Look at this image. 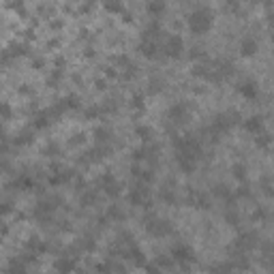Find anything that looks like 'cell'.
<instances>
[{"label": "cell", "instance_id": "obj_41", "mask_svg": "<svg viewBox=\"0 0 274 274\" xmlns=\"http://www.w3.org/2000/svg\"><path fill=\"white\" fill-rule=\"evenodd\" d=\"M135 135L142 139V142H150V128H146V126H137L135 128Z\"/></svg>", "mask_w": 274, "mask_h": 274}, {"label": "cell", "instance_id": "obj_24", "mask_svg": "<svg viewBox=\"0 0 274 274\" xmlns=\"http://www.w3.org/2000/svg\"><path fill=\"white\" fill-rule=\"evenodd\" d=\"M75 266H77V257L64 255V257H58V259H56V270H60V272L75 270Z\"/></svg>", "mask_w": 274, "mask_h": 274}, {"label": "cell", "instance_id": "obj_7", "mask_svg": "<svg viewBox=\"0 0 274 274\" xmlns=\"http://www.w3.org/2000/svg\"><path fill=\"white\" fill-rule=\"evenodd\" d=\"M161 52H163V56H165V58H171V60L182 58V56H184V52H187V47H184L182 37H178V35L167 37V39H165V43H163V45H161Z\"/></svg>", "mask_w": 274, "mask_h": 274}, {"label": "cell", "instance_id": "obj_35", "mask_svg": "<svg viewBox=\"0 0 274 274\" xmlns=\"http://www.w3.org/2000/svg\"><path fill=\"white\" fill-rule=\"evenodd\" d=\"M255 144H257V148H261V150H268V148H270V144H272V137H270V133H266V131L257 133V135H255Z\"/></svg>", "mask_w": 274, "mask_h": 274}, {"label": "cell", "instance_id": "obj_11", "mask_svg": "<svg viewBox=\"0 0 274 274\" xmlns=\"http://www.w3.org/2000/svg\"><path fill=\"white\" fill-rule=\"evenodd\" d=\"M111 154V146H103V144H94V148H90L88 152H84L82 156V163L86 165H94V163H101L103 159H107Z\"/></svg>", "mask_w": 274, "mask_h": 274}, {"label": "cell", "instance_id": "obj_14", "mask_svg": "<svg viewBox=\"0 0 274 274\" xmlns=\"http://www.w3.org/2000/svg\"><path fill=\"white\" fill-rule=\"evenodd\" d=\"M99 189L103 191L107 197H118L120 195V182L116 180V176L114 174H103L99 178Z\"/></svg>", "mask_w": 274, "mask_h": 274}, {"label": "cell", "instance_id": "obj_43", "mask_svg": "<svg viewBox=\"0 0 274 274\" xmlns=\"http://www.w3.org/2000/svg\"><path fill=\"white\" fill-rule=\"evenodd\" d=\"M189 52H191V54H189V56H191L193 60H206V54L201 52L199 47H193V49H189Z\"/></svg>", "mask_w": 274, "mask_h": 274}, {"label": "cell", "instance_id": "obj_32", "mask_svg": "<svg viewBox=\"0 0 274 274\" xmlns=\"http://www.w3.org/2000/svg\"><path fill=\"white\" fill-rule=\"evenodd\" d=\"M161 199L165 201V204H178V197H176V191L174 187H169V184H165L163 189H161Z\"/></svg>", "mask_w": 274, "mask_h": 274}, {"label": "cell", "instance_id": "obj_20", "mask_svg": "<svg viewBox=\"0 0 274 274\" xmlns=\"http://www.w3.org/2000/svg\"><path fill=\"white\" fill-rule=\"evenodd\" d=\"M187 204L191 206V208H197V210L210 208L208 197H206V193H201V191H189V195H187Z\"/></svg>", "mask_w": 274, "mask_h": 274}, {"label": "cell", "instance_id": "obj_22", "mask_svg": "<svg viewBox=\"0 0 274 274\" xmlns=\"http://www.w3.org/2000/svg\"><path fill=\"white\" fill-rule=\"evenodd\" d=\"M244 131L251 133V135H257V133L266 131L264 128V118L261 116H251V118L244 120Z\"/></svg>", "mask_w": 274, "mask_h": 274}, {"label": "cell", "instance_id": "obj_37", "mask_svg": "<svg viewBox=\"0 0 274 274\" xmlns=\"http://www.w3.org/2000/svg\"><path fill=\"white\" fill-rule=\"evenodd\" d=\"M11 116H13V109H11V105L4 103V101H0V120H9Z\"/></svg>", "mask_w": 274, "mask_h": 274}, {"label": "cell", "instance_id": "obj_48", "mask_svg": "<svg viewBox=\"0 0 274 274\" xmlns=\"http://www.w3.org/2000/svg\"><path fill=\"white\" fill-rule=\"evenodd\" d=\"M225 219L229 221V225H238V214H233V212H227Z\"/></svg>", "mask_w": 274, "mask_h": 274}, {"label": "cell", "instance_id": "obj_33", "mask_svg": "<svg viewBox=\"0 0 274 274\" xmlns=\"http://www.w3.org/2000/svg\"><path fill=\"white\" fill-rule=\"evenodd\" d=\"M105 11L107 13H114V15H122L125 13V7H122V0H105Z\"/></svg>", "mask_w": 274, "mask_h": 274}, {"label": "cell", "instance_id": "obj_12", "mask_svg": "<svg viewBox=\"0 0 274 274\" xmlns=\"http://www.w3.org/2000/svg\"><path fill=\"white\" fill-rule=\"evenodd\" d=\"M128 201H131V206H148L150 201V189L146 182H139L131 189V193H128Z\"/></svg>", "mask_w": 274, "mask_h": 274}, {"label": "cell", "instance_id": "obj_16", "mask_svg": "<svg viewBox=\"0 0 274 274\" xmlns=\"http://www.w3.org/2000/svg\"><path fill=\"white\" fill-rule=\"evenodd\" d=\"M236 90L247 101H255L257 97H259V86H257V82H253V80H242L236 86Z\"/></svg>", "mask_w": 274, "mask_h": 274}, {"label": "cell", "instance_id": "obj_23", "mask_svg": "<svg viewBox=\"0 0 274 274\" xmlns=\"http://www.w3.org/2000/svg\"><path fill=\"white\" fill-rule=\"evenodd\" d=\"M26 249H28V253H30V255L39 257L41 253H45V251H47V244L43 242L41 238H35V236H32V238L26 242Z\"/></svg>", "mask_w": 274, "mask_h": 274}, {"label": "cell", "instance_id": "obj_5", "mask_svg": "<svg viewBox=\"0 0 274 274\" xmlns=\"http://www.w3.org/2000/svg\"><path fill=\"white\" fill-rule=\"evenodd\" d=\"M236 71H233V64L229 60H212L210 63V84H221L227 82Z\"/></svg>", "mask_w": 274, "mask_h": 274}, {"label": "cell", "instance_id": "obj_30", "mask_svg": "<svg viewBox=\"0 0 274 274\" xmlns=\"http://www.w3.org/2000/svg\"><path fill=\"white\" fill-rule=\"evenodd\" d=\"M97 197H99V193L94 191V189H86V191L80 195V204L82 206H94L97 204Z\"/></svg>", "mask_w": 274, "mask_h": 274}, {"label": "cell", "instance_id": "obj_4", "mask_svg": "<svg viewBox=\"0 0 274 274\" xmlns=\"http://www.w3.org/2000/svg\"><path fill=\"white\" fill-rule=\"evenodd\" d=\"M144 229H146L148 236H154V238H167L171 236L174 232V225H171L167 219H161L156 214H150L144 219Z\"/></svg>", "mask_w": 274, "mask_h": 274}, {"label": "cell", "instance_id": "obj_29", "mask_svg": "<svg viewBox=\"0 0 274 274\" xmlns=\"http://www.w3.org/2000/svg\"><path fill=\"white\" fill-rule=\"evenodd\" d=\"M32 139H35V128H24V131H21L20 135L13 139V144H15V146H28Z\"/></svg>", "mask_w": 274, "mask_h": 274}, {"label": "cell", "instance_id": "obj_31", "mask_svg": "<svg viewBox=\"0 0 274 274\" xmlns=\"http://www.w3.org/2000/svg\"><path fill=\"white\" fill-rule=\"evenodd\" d=\"M212 193H214L219 199H225L227 204H232V201H233V193L229 191V187H225V184H216Z\"/></svg>", "mask_w": 274, "mask_h": 274}, {"label": "cell", "instance_id": "obj_34", "mask_svg": "<svg viewBox=\"0 0 274 274\" xmlns=\"http://www.w3.org/2000/svg\"><path fill=\"white\" fill-rule=\"evenodd\" d=\"M4 52L9 54V58L13 60V58H18V56H24L26 52H28V47L24 45V43H13V45H9Z\"/></svg>", "mask_w": 274, "mask_h": 274}, {"label": "cell", "instance_id": "obj_45", "mask_svg": "<svg viewBox=\"0 0 274 274\" xmlns=\"http://www.w3.org/2000/svg\"><path fill=\"white\" fill-rule=\"evenodd\" d=\"M161 88H163V82L161 80H150V92H161Z\"/></svg>", "mask_w": 274, "mask_h": 274}, {"label": "cell", "instance_id": "obj_21", "mask_svg": "<svg viewBox=\"0 0 274 274\" xmlns=\"http://www.w3.org/2000/svg\"><path fill=\"white\" fill-rule=\"evenodd\" d=\"M240 54L244 56V58H251V56L257 54V49H259V43H257V39L253 37H244L242 41H240Z\"/></svg>", "mask_w": 274, "mask_h": 274}, {"label": "cell", "instance_id": "obj_38", "mask_svg": "<svg viewBox=\"0 0 274 274\" xmlns=\"http://www.w3.org/2000/svg\"><path fill=\"white\" fill-rule=\"evenodd\" d=\"M9 270L11 272H24L26 270V257H24V259H13L9 264Z\"/></svg>", "mask_w": 274, "mask_h": 274}, {"label": "cell", "instance_id": "obj_6", "mask_svg": "<svg viewBox=\"0 0 274 274\" xmlns=\"http://www.w3.org/2000/svg\"><path fill=\"white\" fill-rule=\"evenodd\" d=\"M60 204H63V201H60L58 197H47V199H41V201L37 204V208H35V212H32V214H35V219H37V221L47 223V221L54 216V212L58 210V206H60Z\"/></svg>", "mask_w": 274, "mask_h": 274}, {"label": "cell", "instance_id": "obj_10", "mask_svg": "<svg viewBox=\"0 0 274 274\" xmlns=\"http://www.w3.org/2000/svg\"><path fill=\"white\" fill-rule=\"evenodd\" d=\"M56 120H58V116H56V111L52 107H49V109H41V111H37V114L32 116L30 128H35V131H43V128L52 126Z\"/></svg>", "mask_w": 274, "mask_h": 274}, {"label": "cell", "instance_id": "obj_26", "mask_svg": "<svg viewBox=\"0 0 274 274\" xmlns=\"http://www.w3.org/2000/svg\"><path fill=\"white\" fill-rule=\"evenodd\" d=\"M165 7H167L165 0H148L146 11H148V15H152V18H159V15L165 13Z\"/></svg>", "mask_w": 274, "mask_h": 274}, {"label": "cell", "instance_id": "obj_1", "mask_svg": "<svg viewBox=\"0 0 274 274\" xmlns=\"http://www.w3.org/2000/svg\"><path fill=\"white\" fill-rule=\"evenodd\" d=\"M174 150H176V165L180 167L182 174H193L197 161L201 159V142L195 135H182L174 137Z\"/></svg>", "mask_w": 274, "mask_h": 274}, {"label": "cell", "instance_id": "obj_8", "mask_svg": "<svg viewBox=\"0 0 274 274\" xmlns=\"http://www.w3.org/2000/svg\"><path fill=\"white\" fill-rule=\"evenodd\" d=\"M171 259H174L176 264H180L182 270H187L189 264L195 259V253H193V249L189 247V244L178 242V244H174V249H171Z\"/></svg>", "mask_w": 274, "mask_h": 274}, {"label": "cell", "instance_id": "obj_13", "mask_svg": "<svg viewBox=\"0 0 274 274\" xmlns=\"http://www.w3.org/2000/svg\"><path fill=\"white\" fill-rule=\"evenodd\" d=\"M257 244H259V238L255 236V233H242V236H238L236 238V242H233V253H240V255H244V253H249V251H253L257 249Z\"/></svg>", "mask_w": 274, "mask_h": 274}, {"label": "cell", "instance_id": "obj_42", "mask_svg": "<svg viewBox=\"0 0 274 274\" xmlns=\"http://www.w3.org/2000/svg\"><path fill=\"white\" fill-rule=\"evenodd\" d=\"M131 107L133 109H144V97L142 94H135V97L131 99Z\"/></svg>", "mask_w": 274, "mask_h": 274}, {"label": "cell", "instance_id": "obj_3", "mask_svg": "<svg viewBox=\"0 0 274 274\" xmlns=\"http://www.w3.org/2000/svg\"><path fill=\"white\" fill-rule=\"evenodd\" d=\"M212 26H214V13H212V9H208V7L195 9L187 18V28L193 35H206Z\"/></svg>", "mask_w": 274, "mask_h": 274}, {"label": "cell", "instance_id": "obj_44", "mask_svg": "<svg viewBox=\"0 0 274 274\" xmlns=\"http://www.w3.org/2000/svg\"><path fill=\"white\" fill-rule=\"evenodd\" d=\"M11 212H13V206H11L9 201L0 199V214H11Z\"/></svg>", "mask_w": 274, "mask_h": 274}, {"label": "cell", "instance_id": "obj_49", "mask_svg": "<svg viewBox=\"0 0 274 274\" xmlns=\"http://www.w3.org/2000/svg\"><path fill=\"white\" fill-rule=\"evenodd\" d=\"M253 216H255L257 221H264V219H266V210H257V212H255Z\"/></svg>", "mask_w": 274, "mask_h": 274}, {"label": "cell", "instance_id": "obj_17", "mask_svg": "<svg viewBox=\"0 0 274 274\" xmlns=\"http://www.w3.org/2000/svg\"><path fill=\"white\" fill-rule=\"evenodd\" d=\"M73 178V171L66 169V167H52V176H49V184L52 187H60V184H66Z\"/></svg>", "mask_w": 274, "mask_h": 274}, {"label": "cell", "instance_id": "obj_19", "mask_svg": "<svg viewBox=\"0 0 274 274\" xmlns=\"http://www.w3.org/2000/svg\"><path fill=\"white\" fill-rule=\"evenodd\" d=\"M9 187L15 189V191H35V189H37V182H35V178H30L28 174H20L13 182L9 184Z\"/></svg>", "mask_w": 274, "mask_h": 274}, {"label": "cell", "instance_id": "obj_15", "mask_svg": "<svg viewBox=\"0 0 274 274\" xmlns=\"http://www.w3.org/2000/svg\"><path fill=\"white\" fill-rule=\"evenodd\" d=\"M159 152H161V148L156 146V144H152V142H146V146H142L139 150H135L133 152V159L135 161H156L159 159Z\"/></svg>", "mask_w": 274, "mask_h": 274}, {"label": "cell", "instance_id": "obj_50", "mask_svg": "<svg viewBox=\"0 0 274 274\" xmlns=\"http://www.w3.org/2000/svg\"><path fill=\"white\" fill-rule=\"evenodd\" d=\"M32 64H35L37 69H41V66H43V60H41V58H37V60H32Z\"/></svg>", "mask_w": 274, "mask_h": 274}, {"label": "cell", "instance_id": "obj_36", "mask_svg": "<svg viewBox=\"0 0 274 274\" xmlns=\"http://www.w3.org/2000/svg\"><path fill=\"white\" fill-rule=\"evenodd\" d=\"M80 249H82V251H88V253H90V251L97 249V242H94V240H92L90 236H84V238H80Z\"/></svg>", "mask_w": 274, "mask_h": 274}, {"label": "cell", "instance_id": "obj_28", "mask_svg": "<svg viewBox=\"0 0 274 274\" xmlns=\"http://www.w3.org/2000/svg\"><path fill=\"white\" fill-rule=\"evenodd\" d=\"M94 144H103V146H109L111 144V131L105 126H99L94 131Z\"/></svg>", "mask_w": 274, "mask_h": 274}, {"label": "cell", "instance_id": "obj_46", "mask_svg": "<svg viewBox=\"0 0 274 274\" xmlns=\"http://www.w3.org/2000/svg\"><path fill=\"white\" fill-rule=\"evenodd\" d=\"M227 11H232V13H240V2H238V0H229V2H227Z\"/></svg>", "mask_w": 274, "mask_h": 274}, {"label": "cell", "instance_id": "obj_25", "mask_svg": "<svg viewBox=\"0 0 274 274\" xmlns=\"http://www.w3.org/2000/svg\"><path fill=\"white\" fill-rule=\"evenodd\" d=\"M161 35H163L161 26H159V24H150V26L144 28V32H142V41H159Z\"/></svg>", "mask_w": 274, "mask_h": 274}, {"label": "cell", "instance_id": "obj_40", "mask_svg": "<svg viewBox=\"0 0 274 274\" xmlns=\"http://www.w3.org/2000/svg\"><path fill=\"white\" fill-rule=\"evenodd\" d=\"M107 219H116V221H120V219H125V212H122L120 208H116V206H111V208L107 210Z\"/></svg>", "mask_w": 274, "mask_h": 274}, {"label": "cell", "instance_id": "obj_27", "mask_svg": "<svg viewBox=\"0 0 274 274\" xmlns=\"http://www.w3.org/2000/svg\"><path fill=\"white\" fill-rule=\"evenodd\" d=\"M133 176H135V180L146 182V184H150L154 180V171L146 169V167H133Z\"/></svg>", "mask_w": 274, "mask_h": 274}, {"label": "cell", "instance_id": "obj_2", "mask_svg": "<svg viewBox=\"0 0 274 274\" xmlns=\"http://www.w3.org/2000/svg\"><path fill=\"white\" fill-rule=\"evenodd\" d=\"M240 114L238 111H233V109H227V111H221V114H216L214 118H212L210 122V126L208 128H204V135H208L210 142H216L221 135H225V133H229L233 126H238L240 125Z\"/></svg>", "mask_w": 274, "mask_h": 274}, {"label": "cell", "instance_id": "obj_39", "mask_svg": "<svg viewBox=\"0 0 274 274\" xmlns=\"http://www.w3.org/2000/svg\"><path fill=\"white\" fill-rule=\"evenodd\" d=\"M233 178L236 180H247V167L244 165H233Z\"/></svg>", "mask_w": 274, "mask_h": 274}, {"label": "cell", "instance_id": "obj_47", "mask_svg": "<svg viewBox=\"0 0 274 274\" xmlns=\"http://www.w3.org/2000/svg\"><path fill=\"white\" fill-rule=\"evenodd\" d=\"M156 264H159L161 268H171L174 259H165V257H159V259H156Z\"/></svg>", "mask_w": 274, "mask_h": 274}, {"label": "cell", "instance_id": "obj_18", "mask_svg": "<svg viewBox=\"0 0 274 274\" xmlns=\"http://www.w3.org/2000/svg\"><path fill=\"white\" fill-rule=\"evenodd\" d=\"M139 52H142L144 58L148 60H154V58H161V45L159 41H139Z\"/></svg>", "mask_w": 274, "mask_h": 274}, {"label": "cell", "instance_id": "obj_9", "mask_svg": "<svg viewBox=\"0 0 274 274\" xmlns=\"http://www.w3.org/2000/svg\"><path fill=\"white\" fill-rule=\"evenodd\" d=\"M189 118H191V107H189L184 101L174 103L169 109H167V120H169L171 125H184Z\"/></svg>", "mask_w": 274, "mask_h": 274}]
</instances>
